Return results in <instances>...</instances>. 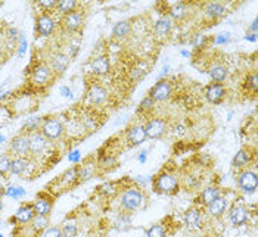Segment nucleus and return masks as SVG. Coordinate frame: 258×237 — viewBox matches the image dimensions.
Instances as JSON below:
<instances>
[{
    "instance_id": "nucleus-31",
    "label": "nucleus",
    "mask_w": 258,
    "mask_h": 237,
    "mask_svg": "<svg viewBox=\"0 0 258 237\" xmlns=\"http://www.w3.org/2000/svg\"><path fill=\"white\" fill-rule=\"evenodd\" d=\"M77 8H79L77 2H74V0H62V2H58L56 11L60 12L62 15H67V14H71V12L77 11Z\"/></svg>"
},
{
    "instance_id": "nucleus-14",
    "label": "nucleus",
    "mask_w": 258,
    "mask_h": 237,
    "mask_svg": "<svg viewBox=\"0 0 258 237\" xmlns=\"http://www.w3.org/2000/svg\"><path fill=\"white\" fill-rule=\"evenodd\" d=\"M33 206H34L36 215L49 217V214L52 212V208H53V199L47 195H39L37 199L33 202Z\"/></svg>"
},
{
    "instance_id": "nucleus-4",
    "label": "nucleus",
    "mask_w": 258,
    "mask_h": 237,
    "mask_svg": "<svg viewBox=\"0 0 258 237\" xmlns=\"http://www.w3.org/2000/svg\"><path fill=\"white\" fill-rule=\"evenodd\" d=\"M60 25L62 28L73 34V33H77L83 28L84 25V14L81 11H74L71 14H67V15H62V20H60Z\"/></svg>"
},
{
    "instance_id": "nucleus-47",
    "label": "nucleus",
    "mask_w": 258,
    "mask_h": 237,
    "mask_svg": "<svg viewBox=\"0 0 258 237\" xmlns=\"http://www.w3.org/2000/svg\"><path fill=\"white\" fill-rule=\"evenodd\" d=\"M3 39H5V34L0 31V46H2V41H3Z\"/></svg>"
},
{
    "instance_id": "nucleus-9",
    "label": "nucleus",
    "mask_w": 258,
    "mask_h": 237,
    "mask_svg": "<svg viewBox=\"0 0 258 237\" xmlns=\"http://www.w3.org/2000/svg\"><path fill=\"white\" fill-rule=\"evenodd\" d=\"M53 71L50 69L49 65L46 63H39L33 68L31 72V81L36 86H47L52 80H53Z\"/></svg>"
},
{
    "instance_id": "nucleus-21",
    "label": "nucleus",
    "mask_w": 258,
    "mask_h": 237,
    "mask_svg": "<svg viewBox=\"0 0 258 237\" xmlns=\"http://www.w3.org/2000/svg\"><path fill=\"white\" fill-rule=\"evenodd\" d=\"M251 158H252L251 150L248 147H242V149H239L238 152H236V155L233 156L232 165H233V168L240 170V171L246 170V165L251 162Z\"/></svg>"
},
{
    "instance_id": "nucleus-44",
    "label": "nucleus",
    "mask_w": 258,
    "mask_h": 237,
    "mask_svg": "<svg viewBox=\"0 0 258 237\" xmlns=\"http://www.w3.org/2000/svg\"><path fill=\"white\" fill-rule=\"evenodd\" d=\"M60 93H62L63 96H67V98H71V92H70L68 87H60Z\"/></svg>"
},
{
    "instance_id": "nucleus-20",
    "label": "nucleus",
    "mask_w": 258,
    "mask_h": 237,
    "mask_svg": "<svg viewBox=\"0 0 258 237\" xmlns=\"http://www.w3.org/2000/svg\"><path fill=\"white\" fill-rule=\"evenodd\" d=\"M171 28H173V20H171L168 15L159 17L158 20H157V22H155V27H154L155 34L158 36L159 39L167 37V36L171 33Z\"/></svg>"
},
{
    "instance_id": "nucleus-27",
    "label": "nucleus",
    "mask_w": 258,
    "mask_h": 237,
    "mask_svg": "<svg viewBox=\"0 0 258 237\" xmlns=\"http://www.w3.org/2000/svg\"><path fill=\"white\" fill-rule=\"evenodd\" d=\"M132 33V22L130 21H118L112 28V36L115 39H127Z\"/></svg>"
},
{
    "instance_id": "nucleus-13",
    "label": "nucleus",
    "mask_w": 258,
    "mask_h": 237,
    "mask_svg": "<svg viewBox=\"0 0 258 237\" xmlns=\"http://www.w3.org/2000/svg\"><path fill=\"white\" fill-rule=\"evenodd\" d=\"M229 218H230V222L235 227H242L249 219V211L243 205H235L229 211Z\"/></svg>"
},
{
    "instance_id": "nucleus-32",
    "label": "nucleus",
    "mask_w": 258,
    "mask_h": 237,
    "mask_svg": "<svg viewBox=\"0 0 258 237\" xmlns=\"http://www.w3.org/2000/svg\"><path fill=\"white\" fill-rule=\"evenodd\" d=\"M49 225V217H40V215H36V217L31 219V230L36 233V234H40L44 228H47Z\"/></svg>"
},
{
    "instance_id": "nucleus-38",
    "label": "nucleus",
    "mask_w": 258,
    "mask_h": 237,
    "mask_svg": "<svg viewBox=\"0 0 258 237\" xmlns=\"http://www.w3.org/2000/svg\"><path fill=\"white\" fill-rule=\"evenodd\" d=\"M11 170V158L6 153H0V176L5 177Z\"/></svg>"
},
{
    "instance_id": "nucleus-42",
    "label": "nucleus",
    "mask_w": 258,
    "mask_h": 237,
    "mask_svg": "<svg viewBox=\"0 0 258 237\" xmlns=\"http://www.w3.org/2000/svg\"><path fill=\"white\" fill-rule=\"evenodd\" d=\"M143 75H145V72L140 71V69H133V71L130 72V77H132L133 81H139L140 78H143Z\"/></svg>"
},
{
    "instance_id": "nucleus-23",
    "label": "nucleus",
    "mask_w": 258,
    "mask_h": 237,
    "mask_svg": "<svg viewBox=\"0 0 258 237\" xmlns=\"http://www.w3.org/2000/svg\"><path fill=\"white\" fill-rule=\"evenodd\" d=\"M208 74H210V77L213 80V83H224L227 80V77H229V69L223 63H214L208 69Z\"/></svg>"
},
{
    "instance_id": "nucleus-5",
    "label": "nucleus",
    "mask_w": 258,
    "mask_h": 237,
    "mask_svg": "<svg viewBox=\"0 0 258 237\" xmlns=\"http://www.w3.org/2000/svg\"><path fill=\"white\" fill-rule=\"evenodd\" d=\"M239 189L245 193H254L258 187V176L252 170H242L238 174Z\"/></svg>"
},
{
    "instance_id": "nucleus-19",
    "label": "nucleus",
    "mask_w": 258,
    "mask_h": 237,
    "mask_svg": "<svg viewBox=\"0 0 258 237\" xmlns=\"http://www.w3.org/2000/svg\"><path fill=\"white\" fill-rule=\"evenodd\" d=\"M87 99L93 105H102L108 99V92L105 87H102L99 84H93V86H90V89L87 92Z\"/></svg>"
},
{
    "instance_id": "nucleus-35",
    "label": "nucleus",
    "mask_w": 258,
    "mask_h": 237,
    "mask_svg": "<svg viewBox=\"0 0 258 237\" xmlns=\"http://www.w3.org/2000/svg\"><path fill=\"white\" fill-rule=\"evenodd\" d=\"M154 106H155V100L149 96H145L143 99L140 100L139 103V112L142 114H148L151 111H154Z\"/></svg>"
},
{
    "instance_id": "nucleus-25",
    "label": "nucleus",
    "mask_w": 258,
    "mask_h": 237,
    "mask_svg": "<svg viewBox=\"0 0 258 237\" xmlns=\"http://www.w3.org/2000/svg\"><path fill=\"white\" fill-rule=\"evenodd\" d=\"M28 164H30V161H28L27 156H15V158L11 159V170H9V173H12L14 176H22L27 171Z\"/></svg>"
},
{
    "instance_id": "nucleus-39",
    "label": "nucleus",
    "mask_w": 258,
    "mask_h": 237,
    "mask_svg": "<svg viewBox=\"0 0 258 237\" xmlns=\"http://www.w3.org/2000/svg\"><path fill=\"white\" fill-rule=\"evenodd\" d=\"M40 237H62V233H60V227L50 225V227L44 228V230L40 233Z\"/></svg>"
},
{
    "instance_id": "nucleus-34",
    "label": "nucleus",
    "mask_w": 258,
    "mask_h": 237,
    "mask_svg": "<svg viewBox=\"0 0 258 237\" xmlns=\"http://www.w3.org/2000/svg\"><path fill=\"white\" fill-rule=\"evenodd\" d=\"M62 237H76L77 236V224L74 221H65L60 225Z\"/></svg>"
},
{
    "instance_id": "nucleus-28",
    "label": "nucleus",
    "mask_w": 258,
    "mask_h": 237,
    "mask_svg": "<svg viewBox=\"0 0 258 237\" xmlns=\"http://www.w3.org/2000/svg\"><path fill=\"white\" fill-rule=\"evenodd\" d=\"M205 14L208 18H213V20H217V18H221L224 14H226V8L223 3H219V2H211L205 6Z\"/></svg>"
},
{
    "instance_id": "nucleus-22",
    "label": "nucleus",
    "mask_w": 258,
    "mask_h": 237,
    "mask_svg": "<svg viewBox=\"0 0 258 237\" xmlns=\"http://www.w3.org/2000/svg\"><path fill=\"white\" fill-rule=\"evenodd\" d=\"M207 209H208V214L213 218H221L224 215L226 209H227V199L220 196L214 202H211L207 206Z\"/></svg>"
},
{
    "instance_id": "nucleus-29",
    "label": "nucleus",
    "mask_w": 258,
    "mask_h": 237,
    "mask_svg": "<svg viewBox=\"0 0 258 237\" xmlns=\"http://www.w3.org/2000/svg\"><path fill=\"white\" fill-rule=\"evenodd\" d=\"M186 15H187V8H186V5L183 3V2H177V3H174L171 8H170V18L171 20H176V21H181L186 18Z\"/></svg>"
},
{
    "instance_id": "nucleus-7",
    "label": "nucleus",
    "mask_w": 258,
    "mask_h": 237,
    "mask_svg": "<svg viewBox=\"0 0 258 237\" xmlns=\"http://www.w3.org/2000/svg\"><path fill=\"white\" fill-rule=\"evenodd\" d=\"M145 125V131H146V136L148 138H152V140H158L161 138L165 133H167V128H168V124L164 118H151Z\"/></svg>"
},
{
    "instance_id": "nucleus-30",
    "label": "nucleus",
    "mask_w": 258,
    "mask_h": 237,
    "mask_svg": "<svg viewBox=\"0 0 258 237\" xmlns=\"http://www.w3.org/2000/svg\"><path fill=\"white\" fill-rule=\"evenodd\" d=\"M130 224H132V214L130 212L122 211L121 214H118V218L115 221V228L117 230H119V231L128 230L130 228Z\"/></svg>"
},
{
    "instance_id": "nucleus-48",
    "label": "nucleus",
    "mask_w": 258,
    "mask_h": 237,
    "mask_svg": "<svg viewBox=\"0 0 258 237\" xmlns=\"http://www.w3.org/2000/svg\"><path fill=\"white\" fill-rule=\"evenodd\" d=\"M2 208H3V202H2V198H0V211H2Z\"/></svg>"
},
{
    "instance_id": "nucleus-11",
    "label": "nucleus",
    "mask_w": 258,
    "mask_h": 237,
    "mask_svg": "<svg viewBox=\"0 0 258 237\" xmlns=\"http://www.w3.org/2000/svg\"><path fill=\"white\" fill-rule=\"evenodd\" d=\"M226 87L223 83H211L205 87V98L208 102L214 103V105H219L223 102V99L226 98Z\"/></svg>"
},
{
    "instance_id": "nucleus-16",
    "label": "nucleus",
    "mask_w": 258,
    "mask_h": 237,
    "mask_svg": "<svg viewBox=\"0 0 258 237\" xmlns=\"http://www.w3.org/2000/svg\"><path fill=\"white\" fill-rule=\"evenodd\" d=\"M34 217H36V212H34L33 203H24L18 208L14 218H11V221L18 222V224H28Z\"/></svg>"
},
{
    "instance_id": "nucleus-15",
    "label": "nucleus",
    "mask_w": 258,
    "mask_h": 237,
    "mask_svg": "<svg viewBox=\"0 0 258 237\" xmlns=\"http://www.w3.org/2000/svg\"><path fill=\"white\" fill-rule=\"evenodd\" d=\"M30 138V153L31 155H40L46 150L49 140L44 137L40 131H34L31 134H28Z\"/></svg>"
},
{
    "instance_id": "nucleus-17",
    "label": "nucleus",
    "mask_w": 258,
    "mask_h": 237,
    "mask_svg": "<svg viewBox=\"0 0 258 237\" xmlns=\"http://www.w3.org/2000/svg\"><path fill=\"white\" fill-rule=\"evenodd\" d=\"M183 219H184V224L190 228H201L202 227V222H204V214L202 211L194 206V208H189L184 214H183Z\"/></svg>"
},
{
    "instance_id": "nucleus-3",
    "label": "nucleus",
    "mask_w": 258,
    "mask_h": 237,
    "mask_svg": "<svg viewBox=\"0 0 258 237\" xmlns=\"http://www.w3.org/2000/svg\"><path fill=\"white\" fill-rule=\"evenodd\" d=\"M39 131L47 140H58L63 136L65 127H63V122L58 117H49V118L41 121Z\"/></svg>"
},
{
    "instance_id": "nucleus-46",
    "label": "nucleus",
    "mask_w": 258,
    "mask_h": 237,
    "mask_svg": "<svg viewBox=\"0 0 258 237\" xmlns=\"http://www.w3.org/2000/svg\"><path fill=\"white\" fill-rule=\"evenodd\" d=\"M246 40H251V41H255L257 40V34H249V36H246Z\"/></svg>"
},
{
    "instance_id": "nucleus-18",
    "label": "nucleus",
    "mask_w": 258,
    "mask_h": 237,
    "mask_svg": "<svg viewBox=\"0 0 258 237\" xmlns=\"http://www.w3.org/2000/svg\"><path fill=\"white\" fill-rule=\"evenodd\" d=\"M70 56L62 53V52H56L55 55H52L50 58V69L53 71V74H63L67 71V68L70 66Z\"/></svg>"
},
{
    "instance_id": "nucleus-33",
    "label": "nucleus",
    "mask_w": 258,
    "mask_h": 237,
    "mask_svg": "<svg viewBox=\"0 0 258 237\" xmlns=\"http://www.w3.org/2000/svg\"><path fill=\"white\" fill-rule=\"evenodd\" d=\"M167 236V228L165 225H162L161 222L152 224L148 230H146V237H165Z\"/></svg>"
},
{
    "instance_id": "nucleus-2",
    "label": "nucleus",
    "mask_w": 258,
    "mask_h": 237,
    "mask_svg": "<svg viewBox=\"0 0 258 237\" xmlns=\"http://www.w3.org/2000/svg\"><path fill=\"white\" fill-rule=\"evenodd\" d=\"M154 190L159 195H176L180 190V178L171 173H159L152 181Z\"/></svg>"
},
{
    "instance_id": "nucleus-40",
    "label": "nucleus",
    "mask_w": 258,
    "mask_h": 237,
    "mask_svg": "<svg viewBox=\"0 0 258 237\" xmlns=\"http://www.w3.org/2000/svg\"><path fill=\"white\" fill-rule=\"evenodd\" d=\"M37 5H39V8L43 9V12H50V11L56 9L58 0H40Z\"/></svg>"
},
{
    "instance_id": "nucleus-8",
    "label": "nucleus",
    "mask_w": 258,
    "mask_h": 237,
    "mask_svg": "<svg viewBox=\"0 0 258 237\" xmlns=\"http://www.w3.org/2000/svg\"><path fill=\"white\" fill-rule=\"evenodd\" d=\"M171 95H173V87L165 80H159L157 84H154V87H151V90L148 93V96L155 100V103L168 100L171 98Z\"/></svg>"
},
{
    "instance_id": "nucleus-10",
    "label": "nucleus",
    "mask_w": 258,
    "mask_h": 237,
    "mask_svg": "<svg viewBox=\"0 0 258 237\" xmlns=\"http://www.w3.org/2000/svg\"><path fill=\"white\" fill-rule=\"evenodd\" d=\"M9 149H11V152L15 156H27L30 153V138H28V134H25V133L17 134L15 137L11 140Z\"/></svg>"
},
{
    "instance_id": "nucleus-12",
    "label": "nucleus",
    "mask_w": 258,
    "mask_h": 237,
    "mask_svg": "<svg viewBox=\"0 0 258 237\" xmlns=\"http://www.w3.org/2000/svg\"><path fill=\"white\" fill-rule=\"evenodd\" d=\"M125 137L132 146H139L142 143H145V140L148 138L146 131H145V125L143 124H135V125L128 127L125 131Z\"/></svg>"
},
{
    "instance_id": "nucleus-36",
    "label": "nucleus",
    "mask_w": 258,
    "mask_h": 237,
    "mask_svg": "<svg viewBox=\"0 0 258 237\" xmlns=\"http://www.w3.org/2000/svg\"><path fill=\"white\" fill-rule=\"evenodd\" d=\"M99 193L100 195H103V196H111V195H114V193H117V183H112V181H109V183H105V184H102L99 189Z\"/></svg>"
},
{
    "instance_id": "nucleus-24",
    "label": "nucleus",
    "mask_w": 258,
    "mask_h": 237,
    "mask_svg": "<svg viewBox=\"0 0 258 237\" xmlns=\"http://www.w3.org/2000/svg\"><path fill=\"white\" fill-rule=\"evenodd\" d=\"M90 65H92V71L96 75H106L109 72V58L105 55H100L92 59Z\"/></svg>"
},
{
    "instance_id": "nucleus-45",
    "label": "nucleus",
    "mask_w": 258,
    "mask_h": 237,
    "mask_svg": "<svg viewBox=\"0 0 258 237\" xmlns=\"http://www.w3.org/2000/svg\"><path fill=\"white\" fill-rule=\"evenodd\" d=\"M249 31H252L254 34H257V20L252 21V24H251V27H249Z\"/></svg>"
},
{
    "instance_id": "nucleus-1",
    "label": "nucleus",
    "mask_w": 258,
    "mask_h": 237,
    "mask_svg": "<svg viewBox=\"0 0 258 237\" xmlns=\"http://www.w3.org/2000/svg\"><path fill=\"white\" fill-rule=\"evenodd\" d=\"M146 193L143 189H140L138 186H133V187H127L121 192V196H119V206L122 211L125 212H136L139 209H143L146 206Z\"/></svg>"
},
{
    "instance_id": "nucleus-43",
    "label": "nucleus",
    "mask_w": 258,
    "mask_h": 237,
    "mask_svg": "<svg viewBox=\"0 0 258 237\" xmlns=\"http://www.w3.org/2000/svg\"><path fill=\"white\" fill-rule=\"evenodd\" d=\"M229 37H230V34H229V33H221V34L217 36L216 43H219V44H221V43H227V41H229Z\"/></svg>"
},
{
    "instance_id": "nucleus-6",
    "label": "nucleus",
    "mask_w": 258,
    "mask_h": 237,
    "mask_svg": "<svg viewBox=\"0 0 258 237\" xmlns=\"http://www.w3.org/2000/svg\"><path fill=\"white\" fill-rule=\"evenodd\" d=\"M56 28V22L49 12H43L36 18V34L40 37H49Z\"/></svg>"
},
{
    "instance_id": "nucleus-37",
    "label": "nucleus",
    "mask_w": 258,
    "mask_h": 237,
    "mask_svg": "<svg viewBox=\"0 0 258 237\" xmlns=\"http://www.w3.org/2000/svg\"><path fill=\"white\" fill-rule=\"evenodd\" d=\"M77 167H79L80 180H89L95 174V167L93 165H77Z\"/></svg>"
},
{
    "instance_id": "nucleus-41",
    "label": "nucleus",
    "mask_w": 258,
    "mask_h": 237,
    "mask_svg": "<svg viewBox=\"0 0 258 237\" xmlns=\"http://www.w3.org/2000/svg\"><path fill=\"white\" fill-rule=\"evenodd\" d=\"M246 84H248V87L254 92V93H257L258 92V74L255 71H252L248 77H246Z\"/></svg>"
},
{
    "instance_id": "nucleus-26",
    "label": "nucleus",
    "mask_w": 258,
    "mask_h": 237,
    "mask_svg": "<svg viewBox=\"0 0 258 237\" xmlns=\"http://www.w3.org/2000/svg\"><path fill=\"white\" fill-rule=\"evenodd\" d=\"M220 189L216 186H208L202 190V193L199 195V203H202L204 206H208L211 202H214L216 199L220 198Z\"/></svg>"
}]
</instances>
